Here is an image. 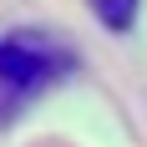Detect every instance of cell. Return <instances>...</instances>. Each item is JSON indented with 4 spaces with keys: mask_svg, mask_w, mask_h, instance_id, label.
<instances>
[{
    "mask_svg": "<svg viewBox=\"0 0 147 147\" xmlns=\"http://www.w3.org/2000/svg\"><path fill=\"white\" fill-rule=\"evenodd\" d=\"M86 5H91V15H96L107 30H132L137 10H142V0H86Z\"/></svg>",
    "mask_w": 147,
    "mask_h": 147,
    "instance_id": "2",
    "label": "cell"
},
{
    "mask_svg": "<svg viewBox=\"0 0 147 147\" xmlns=\"http://www.w3.org/2000/svg\"><path fill=\"white\" fill-rule=\"evenodd\" d=\"M76 51L51 30H10L0 36V127H10L46 86L71 76Z\"/></svg>",
    "mask_w": 147,
    "mask_h": 147,
    "instance_id": "1",
    "label": "cell"
}]
</instances>
